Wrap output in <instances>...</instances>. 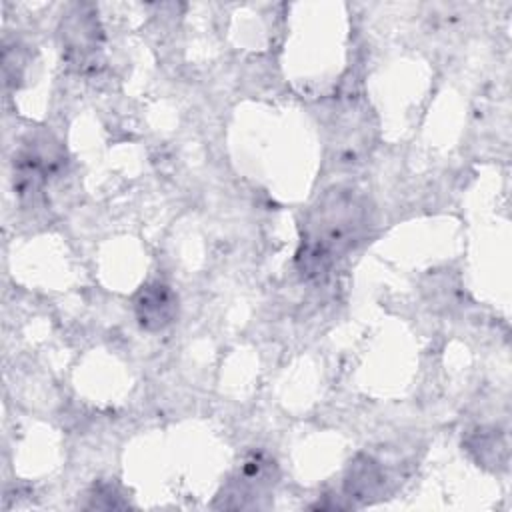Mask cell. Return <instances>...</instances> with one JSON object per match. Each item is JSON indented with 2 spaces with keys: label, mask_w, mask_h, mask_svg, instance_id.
Returning a JSON list of instances; mask_svg holds the SVG:
<instances>
[{
  "label": "cell",
  "mask_w": 512,
  "mask_h": 512,
  "mask_svg": "<svg viewBox=\"0 0 512 512\" xmlns=\"http://www.w3.org/2000/svg\"><path fill=\"white\" fill-rule=\"evenodd\" d=\"M370 224L372 204L362 190L338 184L322 192L302 220L294 258L300 276L306 280L326 276L368 236Z\"/></svg>",
  "instance_id": "cell-1"
},
{
  "label": "cell",
  "mask_w": 512,
  "mask_h": 512,
  "mask_svg": "<svg viewBox=\"0 0 512 512\" xmlns=\"http://www.w3.org/2000/svg\"><path fill=\"white\" fill-rule=\"evenodd\" d=\"M14 192L20 200H34L64 166V150L48 136L30 138L14 156Z\"/></svg>",
  "instance_id": "cell-2"
},
{
  "label": "cell",
  "mask_w": 512,
  "mask_h": 512,
  "mask_svg": "<svg viewBox=\"0 0 512 512\" xmlns=\"http://www.w3.org/2000/svg\"><path fill=\"white\" fill-rule=\"evenodd\" d=\"M62 56L70 68L88 72L102 54V28L90 4H74L60 20Z\"/></svg>",
  "instance_id": "cell-3"
},
{
  "label": "cell",
  "mask_w": 512,
  "mask_h": 512,
  "mask_svg": "<svg viewBox=\"0 0 512 512\" xmlns=\"http://www.w3.org/2000/svg\"><path fill=\"white\" fill-rule=\"evenodd\" d=\"M276 482V464L264 452L248 454L234 476L220 490L216 504L220 508H260Z\"/></svg>",
  "instance_id": "cell-4"
},
{
  "label": "cell",
  "mask_w": 512,
  "mask_h": 512,
  "mask_svg": "<svg viewBox=\"0 0 512 512\" xmlns=\"http://www.w3.org/2000/svg\"><path fill=\"white\" fill-rule=\"evenodd\" d=\"M132 308L142 330L162 332L178 318V296L168 284L154 280L138 288Z\"/></svg>",
  "instance_id": "cell-5"
},
{
  "label": "cell",
  "mask_w": 512,
  "mask_h": 512,
  "mask_svg": "<svg viewBox=\"0 0 512 512\" xmlns=\"http://www.w3.org/2000/svg\"><path fill=\"white\" fill-rule=\"evenodd\" d=\"M386 490V472L378 460L368 454H358L344 476V494L346 498L368 504L378 500Z\"/></svg>",
  "instance_id": "cell-6"
},
{
  "label": "cell",
  "mask_w": 512,
  "mask_h": 512,
  "mask_svg": "<svg viewBox=\"0 0 512 512\" xmlns=\"http://www.w3.org/2000/svg\"><path fill=\"white\" fill-rule=\"evenodd\" d=\"M470 452H476V460L484 466H506L508 460V444L506 438L498 434L494 428H482L474 432L466 442Z\"/></svg>",
  "instance_id": "cell-7"
},
{
  "label": "cell",
  "mask_w": 512,
  "mask_h": 512,
  "mask_svg": "<svg viewBox=\"0 0 512 512\" xmlns=\"http://www.w3.org/2000/svg\"><path fill=\"white\" fill-rule=\"evenodd\" d=\"M88 498H90L88 508H100L102 500H106L104 508H122V506H126L122 502V496L116 494V488L112 484H98V486H94Z\"/></svg>",
  "instance_id": "cell-8"
}]
</instances>
